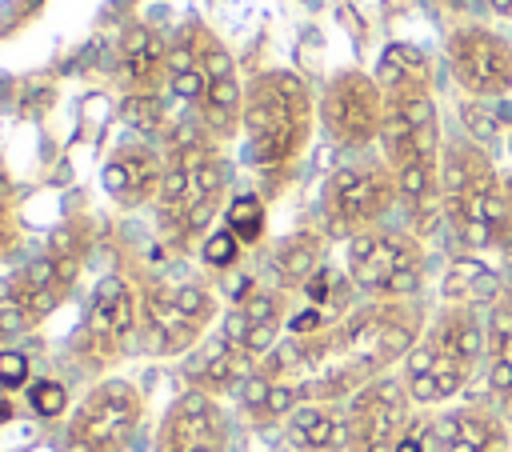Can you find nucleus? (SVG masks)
Listing matches in <instances>:
<instances>
[{"label": "nucleus", "instance_id": "nucleus-32", "mask_svg": "<svg viewBox=\"0 0 512 452\" xmlns=\"http://www.w3.org/2000/svg\"><path fill=\"white\" fill-rule=\"evenodd\" d=\"M332 288H336V280H332V272H328V268H316V272L304 280V292H308V300H316V304L332 300Z\"/></svg>", "mask_w": 512, "mask_h": 452}, {"label": "nucleus", "instance_id": "nucleus-7", "mask_svg": "<svg viewBox=\"0 0 512 452\" xmlns=\"http://www.w3.org/2000/svg\"><path fill=\"white\" fill-rule=\"evenodd\" d=\"M456 84L476 100H500L512 92V44L484 24H456L444 40Z\"/></svg>", "mask_w": 512, "mask_h": 452}, {"label": "nucleus", "instance_id": "nucleus-3", "mask_svg": "<svg viewBox=\"0 0 512 452\" xmlns=\"http://www.w3.org/2000/svg\"><path fill=\"white\" fill-rule=\"evenodd\" d=\"M244 124L252 136V164H284L308 136V92L296 72H268L244 100Z\"/></svg>", "mask_w": 512, "mask_h": 452}, {"label": "nucleus", "instance_id": "nucleus-25", "mask_svg": "<svg viewBox=\"0 0 512 452\" xmlns=\"http://www.w3.org/2000/svg\"><path fill=\"white\" fill-rule=\"evenodd\" d=\"M120 116L136 128V132H160L164 128V100L156 96V92H132V96H124V104H120Z\"/></svg>", "mask_w": 512, "mask_h": 452}, {"label": "nucleus", "instance_id": "nucleus-15", "mask_svg": "<svg viewBox=\"0 0 512 452\" xmlns=\"http://www.w3.org/2000/svg\"><path fill=\"white\" fill-rule=\"evenodd\" d=\"M288 440L304 452H336L348 448V416H340L328 400L300 404L288 416Z\"/></svg>", "mask_w": 512, "mask_h": 452}, {"label": "nucleus", "instance_id": "nucleus-6", "mask_svg": "<svg viewBox=\"0 0 512 452\" xmlns=\"http://www.w3.org/2000/svg\"><path fill=\"white\" fill-rule=\"evenodd\" d=\"M400 200L396 188V172L388 164H344L332 172L328 188H324V212H328V228L336 236H360L368 228H376L392 204Z\"/></svg>", "mask_w": 512, "mask_h": 452}, {"label": "nucleus", "instance_id": "nucleus-39", "mask_svg": "<svg viewBox=\"0 0 512 452\" xmlns=\"http://www.w3.org/2000/svg\"><path fill=\"white\" fill-rule=\"evenodd\" d=\"M504 416H508V424H512V396L504 400Z\"/></svg>", "mask_w": 512, "mask_h": 452}, {"label": "nucleus", "instance_id": "nucleus-38", "mask_svg": "<svg viewBox=\"0 0 512 452\" xmlns=\"http://www.w3.org/2000/svg\"><path fill=\"white\" fill-rule=\"evenodd\" d=\"M8 416H12V408H8V404H4V400H0V424H4V420H8Z\"/></svg>", "mask_w": 512, "mask_h": 452}, {"label": "nucleus", "instance_id": "nucleus-10", "mask_svg": "<svg viewBox=\"0 0 512 452\" xmlns=\"http://www.w3.org/2000/svg\"><path fill=\"white\" fill-rule=\"evenodd\" d=\"M320 120L340 140L344 148H364L380 140V120H384V88L376 76L364 72H340L320 100Z\"/></svg>", "mask_w": 512, "mask_h": 452}, {"label": "nucleus", "instance_id": "nucleus-29", "mask_svg": "<svg viewBox=\"0 0 512 452\" xmlns=\"http://www.w3.org/2000/svg\"><path fill=\"white\" fill-rule=\"evenodd\" d=\"M168 80H172V96H180V100H204V92H208V72H204V64H196L192 72L168 76Z\"/></svg>", "mask_w": 512, "mask_h": 452}, {"label": "nucleus", "instance_id": "nucleus-21", "mask_svg": "<svg viewBox=\"0 0 512 452\" xmlns=\"http://www.w3.org/2000/svg\"><path fill=\"white\" fill-rule=\"evenodd\" d=\"M164 56H168L164 40L152 28L136 24V28L124 32V72H128V80H148L164 64Z\"/></svg>", "mask_w": 512, "mask_h": 452}, {"label": "nucleus", "instance_id": "nucleus-14", "mask_svg": "<svg viewBox=\"0 0 512 452\" xmlns=\"http://www.w3.org/2000/svg\"><path fill=\"white\" fill-rule=\"evenodd\" d=\"M164 180L160 160L148 148H124L120 156H112L104 164V188L120 200V204H140L148 200Z\"/></svg>", "mask_w": 512, "mask_h": 452}, {"label": "nucleus", "instance_id": "nucleus-2", "mask_svg": "<svg viewBox=\"0 0 512 452\" xmlns=\"http://www.w3.org/2000/svg\"><path fill=\"white\" fill-rule=\"evenodd\" d=\"M488 356L484 312L476 304H444L424 328L420 344L404 356V388L412 404H444L472 384Z\"/></svg>", "mask_w": 512, "mask_h": 452}, {"label": "nucleus", "instance_id": "nucleus-8", "mask_svg": "<svg viewBox=\"0 0 512 452\" xmlns=\"http://www.w3.org/2000/svg\"><path fill=\"white\" fill-rule=\"evenodd\" d=\"M412 428V396L404 380L376 376L348 404V452H396Z\"/></svg>", "mask_w": 512, "mask_h": 452}, {"label": "nucleus", "instance_id": "nucleus-30", "mask_svg": "<svg viewBox=\"0 0 512 452\" xmlns=\"http://www.w3.org/2000/svg\"><path fill=\"white\" fill-rule=\"evenodd\" d=\"M24 380H28V356L4 348V352H0V384H4V388H20Z\"/></svg>", "mask_w": 512, "mask_h": 452}, {"label": "nucleus", "instance_id": "nucleus-37", "mask_svg": "<svg viewBox=\"0 0 512 452\" xmlns=\"http://www.w3.org/2000/svg\"><path fill=\"white\" fill-rule=\"evenodd\" d=\"M4 196H8V180L0 176V212H4Z\"/></svg>", "mask_w": 512, "mask_h": 452}, {"label": "nucleus", "instance_id": "nucleus-9", "mask_svg": "<svg viewBox=\"0 0 512 452\" xmlns=\"http://www.w3.org/2000/svg\"><path fill=\"white\" fill-rule=\"evenodd\" d=\"M140 420V396L128 380L96 384L68 424V452H120Z\"/></svg>", "mask_w": 512, "mask_h": 452}, {"label": "nucleus", "instance_id": "nucleus-26", "mask_svg": "<svg viewBox=\"0 0 512 452\" xmlns=\"http://www.w3.org/2000/svg\"><path fill=\"white\" fill-rule=\"evenodd\" d=\"M240 312H244V320H248V328H276L280 324V300L272 296V292H244L240 296V304H236ZM248 340V336H244Z\"/></svg>", "mask_w": 512, "mask_h": 452}, {"label": "nucleus", "instance_id": "nucleus-19", "mask_svg": "<svg viewBox=\"0 0 512 452\" xmlns=\"http://www.w3.org/2000/svg\"><path fill=\"white\" fill-rule=\"evenodd\" d=\"M376 84L388 88H404V84H432V68L428 56L412 44H388L380 64H376Z\"/></svg>", "mask_w": 512, "mask_h": 452}, {"label": "nucleus", "instance_id": "nucleus-20", "mask_svg": "<svg viewBox=\"0 0 512 452\" xmlns=\"http://www.w3.org/2000/svg\"><path fill=\"white\" fill-rule=\"evenodd\" d=\"M240 356L244 352H236L224 336H216V340H208L196 356H192V364H188V376L196 380V384H204V388H224V384H232L244 368H240Z\"/></svg>", "mask_w": 512, "mask_h": 452}, {"label": "nucleus", "instance_id": "nucleus-13", "mask_svg": "<svg viewBox=\"0 0 512 452\" xmlns=\"http://www.w3.org/2000/svg\"><path fill=\"white\" fill-rule=\"evenodd\" d=\"M132 324H136L132 288L120 276H104L92 292V304H88V336L108 352V348H120L128 340Z\"/></svg>", "mask_w": 512, "mask_h": 452}, {"label": "nucleus", "instance_id": "nucleus-24", "mask_svg": "<svg viewBox=\"0 0 512 452\" xmlns=\"http://www.w3.org/2000/svg\"><path fill=\"white\" fill-rule=\"evenodd\" d=\"M236 240H244V244H256L260 240V232H264V204H260V196H236L232 204H228V224H224Z\"/></svg>", "mask_w": 512, "mask_h": 452}, {"label": "nucleus", "instance_id": "nucleus-4", "mask_svg": "<svg viewBox=\"0 0 512 452\" xmlns=\"http://www.w3.org/2000/svg\"><path fill=\"white\" fill-rule=\"evenodd\" d=\"M348 280L376 300H412L424 284V244L404 228H368L348 240Z\"/></svg>", "mask_w": 512, "mask_h": 452}, {"label": "nucleus", "instance_id": "nucleus-27", "mask_svg": "<svg viewBox=\"0 0 512 452\" xmlns=\"http://www.w3.org/2000/svg\"><path fill=\"white\" fill-rule=\"evenodd\" d=\"M28 404H32L40 416H60L64 404H68V392H64V384H56V380H36L32 392H28Z\"/></svg>", "mask_w": 512, "mask_h": 452}, {"label": "nucleus", "instance_id": "nucleus-40", "mask_svg": "<svg viewBox=\"0 0 512 452\" xmlns=\"http://www.w3.org/2000/svg\"><path fill=\"white\" fill-rule=\"evenodd\" d=\"M508 152H512V124H508Z\"/></svg>", "mask_w": 512, "mask_h": 452}, {"label": "nucleus", "instance_id": "nucleus-35", "mask_svg": "<svg viewBox=\"0 0 512 452\" xmlns=\"http://www.w3.org/2000/svg\"><path fill=\"white\" fill-rule=\"evenodd\" d=\"M396 452H428V444H424V436H420L416 428H408V432H404V440L396 444Z\"/></svg>", "mask_w": 512, "mask_h": 452}, {"label": "nucleus", "instance_id": "nucleus-23", "mask_svg": "<svg viewBox=\"0 0 512 452\" xmlns=\"http://www.w3.org/2000/svg\"><path fill=\"white\" fill-rule=\"evenodd\" d=\"M276 268H280L284 280H300L304 284L320 268V244H316V236H292V240H284L276 248Z\"/></svg>", "mask_w": 512, "mask_h": 452}, {"label": "nucleus", "instance_id": "nucleus-5", "mask_svg": "<svg viewBox=\"0 0 512 452\" xmlns=\"http://www.w3.org/2000/svg\"><path fill=\"white\" fill-rule=\"evenodd\" d=\"M380 148L392 172L408 164H440V116L432 100V84H404L384 92V120H380Z\"/></svg>", "mask_w": 512, "mask_h": 452}, {"label": "nucleus", "instance_id": "nucleus-34", "mask_svg": "<svg viewBox=\"0 0 512 452\" xmlns=\"http://www.w3.org/2000/svg\"><path fill=\"white\" fill-rule=\"evenodd\" d=\"M320 328H324V316H320V308H308V312L292 316V324H288V332H296V336H308V332H320Z\"/></svg>", "mask_w": 512, "mask_h": 452}, {"label": "nucleus", "instance_id": "nucleus-36", "mask_svg": "<svg viewBox=\"0 0 512 452\" xmlns=\"http://www.w3.org/2000/svg\"><path fill=\"white\" fill-rule=\"evenodd\" d=\"M504 200H508V208H512V172H504Z\"/></svg>", "mask_w": 512, "mask_h": 452}, {"label": "nucleus", "instance_id": "nucleus-28", "mask_svg": "<svg viewBox=\"0 0 512 452\" xmlns=\"http://www.w3.org/2000/svg\"><path fill=\"white\" fill-rule=\"evenodd\" d=\"M236 236L228 232V228H220V232H212L208 240H204V260L212 264V268H228L232 260H236Z\"/></svg>", "mask_w": 512, "mask_h": 452}, {"label": "nucleus", "instance_id": "nucleus-18", "mask_svg": "<svg viewBox=\"0 0 512 452\" xmlns=\"http://www.w3.org/2000/svg\"><path fill=\"white\" fill-rule=\"evenodd\" d=\"M504 296V288H500V280H496V272L488 268V264H480V260H472V256H464V260H456L448 272H444V300L448 304H484V300H500Z\"/></svg>", "mask_w": 512, "mask_h": 452}, {"label": "nucleus", "instance_id": "nucleus-12", "mask_svg": "<svg viewBox=\"0 0 512 452\" xmlns=\"http://www.w3.org/2000/svg\"><path fill=\"white\" fill-rule=\"evenodd\" d=\"M224 440L228 428L220 408L204 392H184L160 424L156 452H224Z\"/></svg>", "mask_w": 512, "mask_h": 452}, {"label": "nucleus", "instance_id": "nucleus-11", "mask_svg": "<svg viewBox=\"0 0 512 452\" xmlns=\"http://www.w3.org/2000/svg\"><path fill=\"white\" fill-rule=\"evenodd\" d=\"M428 436L440 452H512L508 416L492 404L448 408L428 424Z\"/></svg>", "mask_w": 512, "mask_h": 452}, {"label": "nucleus", "instance_id": "nucleus-31", "mask_svg": "<svg viewBox=\"0 0 512 452\" xmlns=\"http://www.w3.org/2000/svg\"><path fill=\"white\" fill-rule=\"evenodd\" d=\"M200 64H204V72H208V80H220V76H232V56L220 48V44H208L204 48V56H200Z\"/></svg>", "mask_w": 512, "mask_h": 452}, {"label": "nucleus", "instance_id": "nucleus-16", "mask_svg": "<svg viewBox=\"0 0 512 452\" xmlns=\"http://www.w3.org/2000/svg\"><path fill=\"white\" fill-rule=\"evenodd\" d=\"M484 332H488V392L504 404L512 396V292H504L500 300H492L488 316H484Z\"/></svg>", "mask_w": 512, "mask_h": 452}, {"label": "nucleus", "instance_id": "nucleus-1", "mask_svg": "<svg viewBox=\"0 0 512 452\" xmlns=\"http://www.w3.org/2000/svg\"><path fill=\"white\" fill-rule=\"evenodd\" d=\"M440 204L456 240L468 252H512V208L504 200V172L492 152L468 136L440 152Z\"/></svg>", "mask_w": 512, "mask_h": 452}, {"label": "nucleus", "instance_id": "nucleus-17", "mask_svg": "<svg viewBox=\"0 0 512 452\" xmlns=\"http://www.w3.org/2000/svg\"><path fill=\"white\" fill-rule=\"evenodd\" d=\"M144 308H148L152 348H160V352H180V348H188V344L200 336V324H196L188 312H180V304L172 300V292H152V296L144 300Z\"/></svg>", "mask_w": 512, "mask_h": 452}, {"label": "nucleus", "instance_id": "nucleus-33", "mask_svg": "<svg viewBox=\"0 0 512 452\" xmlns=\"http://www.w3.org/2000/svg\"><path fill=\"white\" fill-rule=\"evenodd\" d=\"M200 60L192 56V44H176L168 56H164V68H168V76H180V72H192Z\"/></svg>", "mask_w": 512, "mask_h": 452}, {"label": "nucleus", "instance_id": "nucleus-22", "mask_svg": "<svg viewBox=\"0 0 512 452\" xmlns=\"http://www.w3.org/2000/svg\"><path fill=\"white\" fill-rule=\"evenodd\" d=\"M240 112H244V104H240V84H236V76L208 80V92H204V116H208V124H212L216 132H228Z\"/></svg>", "mask_w": 512, "mask_h": 452}]
</instances>
